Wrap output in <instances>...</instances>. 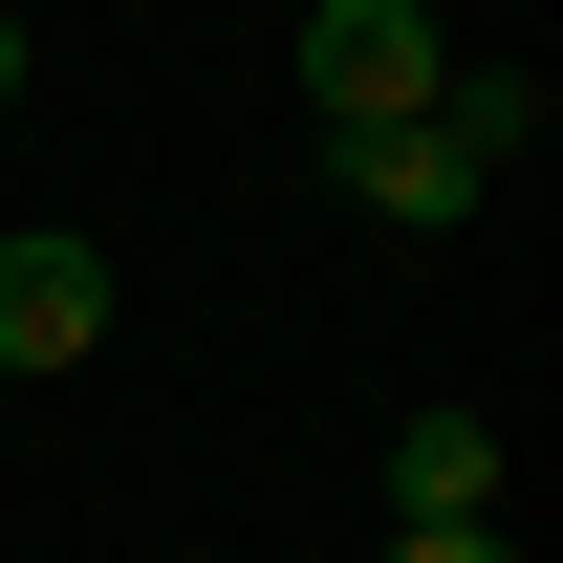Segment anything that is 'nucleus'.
I'll return each instance as SVG.
<instances>
[{"label":"nucleus","mask_w":563,"mask_h":563,"mask_svg":"<svg viewBox=\"0 0 563 563\" xmlns=\"http://www.w3.org/2000/svg\"><path fill=\"white\" fill-rule=\"evenodd\" d=\"M0 368H22V390L109 368V239H66V217H22V239H0Z\"/></svg>","instance_id":"nucleus-3"},{"label":"nucleus","mask_w":563,"mask_h":563,"mask_svg":"<svg viewBox=\"0 0 563 563\" xmlns=\"http://www.w3.org/2000/svg\"><path fill=\"white\" fill-rule=\"evenodd\" d=\"M390 563H520V520H390Z\"/></svg>","instance_id":"nucleus-5"},{"label":"nucleus","mask_w":563,"mask_h":563,"mask_svg":"<svg viewBox=\"0 0 563 563\" xmlns=\"http://www.w3.org/2000/svg\"><path fill=\"white\" fill-rule=\"evenodd\" d=\"M390 520H520V455H498V412H455V390H433V412L390 433Z\"/></svg>","instance_id":"nucleus-4"},{"label":"nucleus","mask_w":563,"mask_h":563,"mask_svg":"<svg viewBox=\"0 0 563 563\" xmlns=\"http://www.w3.org/2000/svg\"><path fill=\"white\" fill-rule=\"evenodd\" d=\"M0 109H22V0H0Z\"/></svg>","instance_id":"nucleus-6"},{"label":"nucleus","mask_w":563,"mask_h":563,"mask_svg":"<svg viewBox=\"0 0 563 563\" xmlns=\"http://www.w3.org/2000/svg\"><path fill=\"white\" fill-rule=\"evenodd\" d=\"M433 87H455V22L433 0H303V109L325 131H412Z\"/></svg>","instance_id":"nucleus-2"},{"label":"nucleus","mask_w":563,"mask_h":563,"mask_svg":"<svg viewBox=\"0 0 563 563\" xmlns=\"http://www.w3.org/2000/svg\"><path fill=\"white\" fill-rule=\"evenodd\" d=\"M520 152H542V87L455 66L412 131H325V174H347V217H390V239H477V217L520 196Z\"/></svg>","instance_id":"nucleus-1"}]
</instances>
